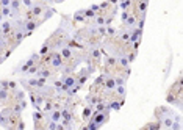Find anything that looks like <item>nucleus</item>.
I'll return each mask as SVG.
<instances>
[{
	"label": "nucleus",
	"instance_id": "f257e3e1",
	"mask_svg": "<svg viewBox=\"0 0 183 130\" xmlns=\"http://www.w3.org/2000/svg\"><path fill=\"white\" fill-rule=\"evenodd\" d=\"M42 22H44L42 19H41V21H38V22H36L35 19H33V21H25V24H24V30H25V31L30 35V33H31V31H35V30H36L39 25L42 24Z\"/></svg>",
	"mask_w": 183,
	"mask_h": 130
},
{
	"label": "nucleus",
	"instance_id": "f03ea898",
	"mask_svg": "<svg viewBox=\"0 0 183 130\" xmlns=\"http://www.w3.org/2000/svg\"><path fill=\"white\" fill-rule=\"evenodd\" d=\"M11 30H13V22H9V21L0 22V31H2L3 36H6V38H8V35L11 33Z\"/></svg>",
	"mask_w": 183,
	"mask_h": 130
},
{
	"label": "nucleus",
	"instance_id": "7ed1b4c3",
	"mask_svg": "<svg viewBox=\"0 0 183 130\" xmlns=\"http://www.w3.org/2000/svg\"><path fill=\"white\" fill-rule=\"evenodd\" d=\"M59 55L63 56V60H69L74 56V50H72L71 47H67V46H64V47L59 49Z\"/></svg>",
	"mask_w": 183,
	"mask_h": 130
},
{
	"label": "nucleus",
	"instance_id": "20e7f679",
	"mask_svg": "<svg viewBox=\"0 0 183 130\" xmlns=\"http://www.w3.org/2000/svg\"><path fill=\"white\" fill-rule=\"evenodd\" d=\"M61 80H63V83H64V85H67L69 88H71V86H74V85H77V77H74V75H63L61 77Z\"/></svg>",
	"mask_w": 183,
	"mask_h": 130
},
{
	"label": "nucleus",
	"instance_id": "39448f33",
	"mask_svg": "<svg viewBox=\"0 0 183 130\" xmlns=\"http://www.w3.org/2000/svg\"><path fill=\"white\" fill-rule=\"evenodd\" d=\"M36 77H44V78H50L52 77V71L50 69H38V72H36Z\"/></svg>",
	"mask_w": 183,
	"mask_h": 130
},
{
	"label": "nucleus",
	"instance_id": "423d86ee",
	"mask_svg": "<svg viewBox=\"0 0 183 130\" xmlns=\"http://www.w3.org/2000/svg\"><path fill=\"white\" fill-rule=\"evenodd\" d=\"M89 56H91L92 60H97L100 58V50H99V47H91V50H89Z\"/></svg>",
	"mask_w": 183,
	"mask_h": 130
},
{
	"label": "nucleus",
	"instance_id": "0eeeda50",
	"mask_svg": "<svg viewBox=\"0 0 183 130\" xmlns=\"http://www.w3.org/2000/svg\"><path fill=\"white\" fill-rule=\"evenodd\" d=\"M9 99V89L0 88V102H5Z\"/></svg>",
	"mask_w": 183,
	"mask_h": 130
},
{
	"label": "nucleus",
	"instance_id": "6e6552de",
	"mask_svg": "<svg viewBox=\"0 0 183 130\" xmlns=\"http://www.w3.org/2000/svg\"><path fill=\"white\" fill-rule=\"evenodd\" d=\"M0 14L3 16V17H13V16H14V13L11 11V8H9V6H2V13H0Z\"/></svg>",
	"mask_w": 183,
	"mask_h": 130
},
{
	"label": "nucleus",
	"instance_id": "1a4fd4ad",
	"mask_svg": "<svg viewBox=\"0 0 183 130\" xmlns=\"http://www.w3.org/2000/svg\"><path fill=\"white\" fill-rule=\"evenodd\" d=\"M92 107H89V105H86L85 107V110H83V119H89L91 118V115H92Z\"/></svg>",
	"mask_w": 183,
	"mask_h": 130
},
{
	"label": "nucleus",
	"instance_id": "9d476101",
	"mask_svg": "<svg viewBox=\"0 0 183 130\" xmlns=\"http://www.w3.org/2000/svg\"><path fill=\"white\" fill-rule=\"evenodd\" d=\"M105 86L108 89H114L116 88V82H114V78L113 77H106V80H105Z\"/></svg>",
	"mask_w": 183,
	"mask_h": 130
},
{
	"label": "nucleus",
	"instance_id": "9b49d317",
	"mask_svg": "<svg viewBox=\"0 0 183 130\" xmlns=\"http://www.w3.org/2000/svg\"><path fill=\"white\" fill-rule=\"evenodd\" d=\"M122 104H124V101H122V102H118V101H111V102H110V104L106 105V107H108L110 110H119V108H121V105H122Z\"/></svg>",
	"mask_w": 183,
	"mask_h": 130
},
{
	"label": "nucleus",
	"instance_id": "f8f14e48",
	"mask_svg": "<svg viewBox=\"0 0 183 130\" xmlns=\"http://www.w3.org/2000/svg\"><path fill=\"white\" fill-rule=\"evenodd\" d=\"M85 19V9H80V11H77L74 14V21L75 22H80V21H83Z\"/></svg>",
	"mask_w": 183,
	"mask_h": 130
},
{
	"label": "nucleus",
	"instance_id": "ddd939ff",
	"mask_svg": "<svg viewBox=\"0 0 183 130\" xmlns=\"http://www.w3.org/2000/svg\"><path fill=\"white\" fill-rule=\"evenodd\" d=\"M130 5H133L132 0H121V2H119V8L121 9H128Z\"/></svg>",
	"mask_w": 183,
	"mask_h": 130
},
{
	"label": "nucleus",
	"instance_id": "4468645a",
	"mask_svg": "<svg viewBox=\"0 0 183 130\" xmlns=\"http://www.w3.org/2000/svg\"><path fill=\"white\" fill-rule=\"evenodd\" d=\"M94 22H96V25H105V17H104V16H97V14H96Z\"/></svg>",
	"mask_w": 183,
	"mask_h": 130
},
{
	"label": "nucleus",
	"instance_id": "2eb2a0df",
	"mask_svg": "<svg viewBox=\"0 0 183 130\" xmlns=\"http://www.w3.org/2000/svg\"><path fill=\"white\" fill-rule=\"evenodd\" d=\"M116 92H118L119 96H122V97H124L125 96V85H119V86H116Z\"/></svg>",
	"mask_w": 183,
	"mask_h": 130
},
{
	"label": "nucleus",
	"instance_id": "dca6fc26",
	"mask_svg": "<svg viewBox=\"0 0 183 130\" xmlns=\"http://www.w3.org/2000/svg\"><path fill=\"white\" fill-rule=\"evenodd\" d=\"M106 66H116V61H118V58H111V56H106Z\"/></svg>",
	"mask_w": 183,
	"mask_h": 130
},
{
	"label": "nucleus",
	"instance_id": "f3484780",
	"mask_svg": "<svg viewBox=\"0 0 183 130\" xmlns=\"http://www.w3.org/2000/svg\"><path fill=\"white\" fill-rule=\"evenodd\" d=\"M85 17H88V19H94V17H96V13L92 11V9H85Z\"/></svg>",
	"mask_w": 183,
	"mask_h": 130
},
{
	"label": "nucleus",
	"instance_id": "a211bd4d",
	"mask_svg": "<svg viewBox=\"0 0 183 130\" xmlns=\"http://www.w3.org/2000/svg\"><path fill=\"white\" fill-rule=\"evenodd\" d=\"M116 28H113V27H106V36H110V38H111V36H114L116 35Z\"/></svg>",
	"mask_w": 183,
	"mask_h": 130
},
{
	"label": "nucleus",
	"instance_id": "6ab92c4d",
	"mask_svg": "<svg viewBox=\"0 0 183 130\" xmlns=\"http://www.w3.org/2000/svg\"><path fill=\"white\" fill-rule=\"evenodd\" d=\"M114 82H116V86H119V85H125V77H116L114 78Z\"/></svg>",
	"mask_w": 183,
	"mask_h": 130
},
{
	"label": "nucleus",
	"instance_id": "aec40b11",
	"mask_svg": "<svg viewBox=\"0 0 183 130\" xmlns=\"http://www.w3.org/2000/svg\"><path fill=\"white\" fill-rule=\"evenodd\" d=\"M21 3L25 6V8H31L35 3H33V0H21Z\"/></svg>",
	"mask_w": 183,
	"mask_h": 130
},
{
	"label": "nucleus",
	"instance_id": "412c9836",
	"mask_svg": "<svg viewBox=\"0 0 183 130\" xmlns=\"http://www.w3.org/2000/svg\"><path fill=\"white\" fill-rule=\"evenodd\" d=\"M136 58V50H133V52H130L128 53V56H127V60H128V63H132L133 60Z\"/></svg>",
	"mask_w": 183,
	"mask_h": 130
},
{
	"label": "nucleus",
	"instance_id": "4be33fe9",
	"mask_svg": "<svg viewBox=\"0 0 183 130\" xmlns=\"http://www.w3.org/2000/svg\"><path fill=\"white\" fill-rule=\"evenodd\" d=\"M11 0H0V6H9Z\"/></svg>",
	"mask_w": 183,
	"mask_h": 130
},
{
	"label": "nucleus",
	"instance_id": "5701e85b",
	"mask_svg": "<svg viewBox=\"0 0 183 130\" xmlns=\"http://www.w3.org/2000/svg\"><path fill=\"white\" fill-rule=\"evenodd\" d=\"M16 127H17L19 130H24V129H25V124H24V122H22V121H19V122H17V125H16Z\"/></svg>",
	"mask_w": 183,
	"mask_h": 130
},
{
	"label": "nucleus",
	"instance_id": "b1692460",
	"mask_svg": "<svg viewBox=\"0 0 183 130\" xmlns=\"http://www.w3.org/2000/svg\"><path fill=\"white\" fill-rule=\"evenodd\" d=\"M89 9H92V11H100V6H99V5H91V8H89Z\"/></svg>",
	"mask_w": 183,
	"mask_h": 130
},
{
	"label": "nucleus",
	"instance_id": "393cba45",
	"mask_svg": "<svg viewBox=\"0 0 183 130\" xmlns=\"http://www.w3.org/2000/svg\"><path fill=\"white\" fill-rule=\"evenodd\" d=\"M61 2H64V0H53V3H61Z\"/></svg>",
	"mask_w": 183,
	"mask_h": 130
}]
</instances>
